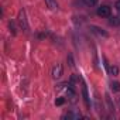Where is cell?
<instances>
[{
	"mask_svg": "<svg viewBox=\"0 0 120 120\" xmlns=\"http://www.w3.org/2000/svg\"><path fill=\"white\" fill-rule=\"evenodd\" d=\"M98 16H100V17H110V7L109 6H100L98 9Z\"/></svg>",
	"mask_w": 120,
	"mask_h": 120,
	"instance_id": "obj_1",
	"label": "cell"
},
{
	"mask_svg": "<svg viewBox=\"0 0 120 120\" xmlns=\"http://www.w3.org/2000/svg\"><path fill=\"white\" fill-rule=\"evenodd\" d=\"M61 75H62V65L61 64H56L54 67V69H52V76L54 78H59Z\"/></svg>",
	"mask_w": 120,
	"mask_h": 120,
	"instance_id": "obj_2",
	"label": "cell"
},
{
	"mask_svg": "<svg viewBox=\"0 0 120 120\" xmlns=\"http://www.w3.org/2000/svg\"><path fill=\"white\" fill-rule=\"evenodd\" d=\"M45 4L49 10H56V0H45Z\"/></svg>",
	"mask_w": 120,
	"mask_h": 120,
	"instance_id": "obj_3",
	"label": "cell"
},
{
	"mask_svg": "<svg viewBox=\"0 0 120 120\" xmlns=\"http://www.w3.org/2000/svg\"><path fill=\"white\" fill-rule=\"evenodd\" d=\"M19 21H20V26H21V27H24V30H27V23H26V16H24V11H20Z\"/></svg>",
	"mask_w": 120,
	"mask_h": 120,
	"instance_id": "obj_4",
	"label": "cell"
},
{
	"mask_svg": "<svg viewBox=\"0 0 120 120\" xmlns=\"http://www.w3.org/2000/svg\"><path fill=\"white\" fill-rule=\"evenodd\" d=\"M110 89L113 92H120V83L119 82H112L110 83Z\"/></svg>",
	"mask_w": 120,
	"mask_h": 120,
	"instance_id": "obj_5",
	"label": "cell"
},
{
	"mask_svg": "<svg viewBox=\"0 0 120 120\" xmlns=\"http://www.w3.org/2000/svg\"><path fill=\"white\" fill-rule=\"evenodd\" d=\"M109 24H110V26H119V24H120V19H119V17H110Z\"/></svg>",
	"mask_w": 120,
	"mask_h": 120,
	"instance_id": "obj_6",
	"label": "cell"
},
{
	"mask_svg": "<svg viewBox=\"0 0 120 120\" xmlns=\"http://www.w3.org/2000/svg\"><path fill=\"white\" fill-rule=\"evenodd\" d=\"M83 2H85L86 6H95L98 3V0H83Z\"/></svg>",
	"mask_w": 120,
	"mask_h": 120,
	"instance_id": "obj_7",
	"label": "cell"
},
{
	"mask_svg": "<svg viewBox=\"0 0 120 120\" xmlns=\"http://www.w3.org/2000/svg\"><path fill=\"white\" fill-rule=\"evenodd\" d=\"M110 74H112V75H117V74H119V68H117V67H112V68H110Z\"/></svg>",
	"mask_w": 120,
	"mask_h": 120,
	"instance_id": "obj_8",
	"label": "cell"
},
{
	"mask_svg": "<svg viewBox=\"0 0 120 120\" xmlns=\"http://www.w3.org/2000/svg\"><path fill=\"white\" fill-rule=\"evenodd\" d=\"M67 117H72V119H79V114H74V113H68Z\"/></svg>",
	"mask_w": 120,
	"mask_h": 120,
	"instance_id": "obj_9",
	"label": "cell"
},
{
	"mask_svg": "<svg viewBox=\"0 0 120 120\" xmlns=\"http://www.w3.org/2000/svg\"><path fill=\"white\" fill-rule=\"evenodd\" d=\"M114 7L120 11V0H117V2H116V4H114Z\"/></svg>",
	"mask_w": 120,
	"mask_h": 120,
	"instance_id": "obj_10",
	"label": "cell"
},
{
	"mask_svg": "<svg viewBox=\"0 0 120 120\" xmlns=\"http://www.w3.org/2000/svg\"><path fill=\"white\" fill-rule=\"evenodd\" d=\"M62 103H64V99H58L56 100V105H62Z\"/></svg>",
	"mask_w": 120,
	"mask_h": 120,
	"instance_id": "obj_11",
	"label": "cell"
}]
</instances>
